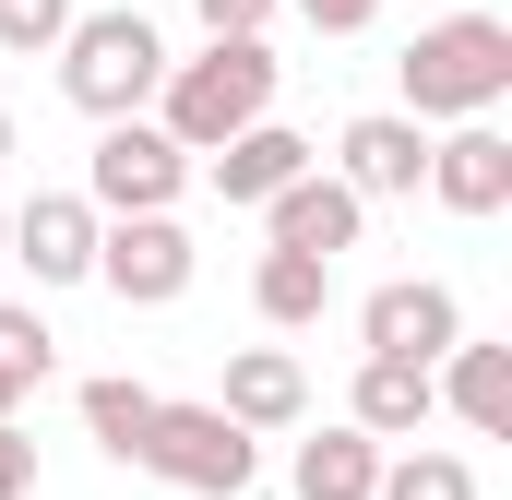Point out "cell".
<instances>
[{"label": "cell", "mask_w": 512, "mask_h": 500, "mask_svg": "<svg viewBox=\"0 0 512 500\" xmlns=\"http://www.w3.org/2000/svg\"><path fill=\"white\" fill-rule=\"evenodd\" d=\"M393 84H405V120H489L512 96V24L501 12H441V24H417L405 60H393Z\"/></svg>", "instance_id": "6da1fadb"}, {"label": "cell", "mask_w": 512, "mask_h": 500, "mask_svg": "<svg viewBox=\"0 0 512 500\" xmlns=\"http://www.w3.org/2000/svg\"><path fill=\"white\" fill-rule=\"evenodd\" d=\"M262 108H274V48L262 36H203V60H167V84H155V120L179 131L191 155H215Z\"/></svg>", "instance_id": "7a4b0ae2"}, {"label": "cell", "mask_w": 512, "mask_h": 500, "mask_svg": "<svg viewBox=\"0 0 512 500\" xmlns=\"http://www.w3.org/2000/svg\"><path fill=\"white\" fill-rule=\"evenodd\" d=\"M155 84H167V36H155L143 12H72V36H60V96H72L84 120L155 108Z\"/></svg>", "instance_id": "3957f363"}, {"label": "cell", "mask_w": 512, "mask_h": 500, "mask_svg": "<svg viewBox=\"0 0 512 500\" xmlns=\"http://www.w3.org/2000/svg\"><path fill=\"white\" fill-rule=\"evenodd\" d=\"M143 477H167V489H191V500H251L262 477V441L227 417V405H167L155 393V429H143V453H131Z\"/></svg>", "instance_id": "277c9868"}, {"label": "cell", "mask_w": 512, "mask_h": 500, "mask_svg": "<svg viewBox=\"0 0 512 500\" xmlns=\"http://www.w3.org/2000/svg\"><path fill=\"white\" fill-rule=\"evenodd\" d=\"M179 179H191V143L167 120H96V155H84V203L96 215H167L179 203Z\"/></svg>", "instance_id": "5b68a950"}, {"label": "cell", "mask_w": 512, "mask_h": 500, "mask_svg": "<svg viewBox=\"0 0 512 500\" xmlns=\"http://www.w3.org/2000/svg\"><path fill=\"white\" fill-rule=\"evenodd\" d=\"M191 227L179 215H108L96 227V286L120 298V310H167V298H191Z\"/></svg>", "instance_id": "8992f818"}, {"label": "cell", "mask_w": 512, "mask_h": 500, "mask_svg": "<svg viewBox=\"0 0 512 500\" xmlns=\"http://www.w3.org/2000/svg\"><path fill=\"white\" fill-rule=\"evenodd\" d=\"M96 203L84 191H36V203H12L0 215V262H24L36 286H96Z\"/></svg>", "instance_id": "52a82bcc"}, {"label": "cell", "mask_w": 512, "mask_h": 500, "mask_svg": "<svg viewBox=\"0 0 512 500\" xmlns=\"http://www.w3.org/2000/svg\"><path fill=\"white\" fill-rule=\"evenodd\" d=\"M334 179H346L358 203H405V191L429 179V120H405V108L346 120V131H334Z\"/></svg>", "instance_id": "ba28073f"}, {"label": "cell", "mask_w": 512, "mask_h": 500, "mask_svg": "<svg viewBox=\"0 0 512 500\" xmlns=\"http://www.w3.org/2000/svg\"><path fill=\"white\" fill-rule=\"evenodd\" d=\"M453 334H465V298L441 274H393V286H370V310H358V346L370 358H441Z\"/></svg>", "instance_id": "9c48e42d"}, {"label": "cell", "mask_w": 512, "mask_h": 500, "mask_svg": "<svg viewBox=\"0 0 512 500\" xmlns=\"http://www.w3.org/2000/svg\"><path fill=\"white\" fill-rule=\"evenodd\" d=\"M417 191H429L441 215H501L512 203V143L489 120H453L441 143H429V179H417Z\"/></svg>", "instance_id": "30bf717a"}, {"label": "cell", "mask_w": 512, "mask_h": 500, "mask_svg": "<svg viewBox=\"0 0 512 500\" xmlns=\"http://www.w3.org/2000/svg\"><path fill=\"white\" fill-rule=\"evenodd\" d=\"M262 227H274V250H322V262H334V250H358L370 203H358V191H346L334 167H298V179H286V191L262 203Z\"/></svg>", "instance_id": "8fae6325"}, {"label": "cell", "mask_w": 512, "mask_h": 500, "mask_svg": "<svg viewBox=\"0 0 512 500\" xmlns=\"http://www.w3.org/2000/svg\"><path fill=\"white\" fill-rule=\"evenodd\" d=\"M346 417H358L370 441H417V429L441 417V381H429V358H358V393H346Z\"/></svg>", "instance_id": "7c38bea8"}, {"label": "cell", "mask_w": 512, "mask_h": 500, "mask_svg": "<svg viewBox=\"0 0 512 500\" xmlns=\"http://www.w3.org/2000/svg\"><path fill=\"white\" fill-rule=\"evenodd\" d=\"M215 405H227V417H239V429H298V417H310V370H298V358H286V346H239V358H227V393H215Z\"/></svg>", "instance_id": "4fadbf2b"}, {"label": "cell", "mask_w": 512, "mask_h": 500, "mask_svg": "<svg viewBox=\"0 0 512 500\" xmlns=\"http://www.w3.org/2000/svg\"><path fill=\"white\" fill-rule=\"evenodd\" d=\"M429 381H441V405H453L477 441H512V346H465V334H453V346L429 358Z\"/></svg>", "instance_id": "5bb4252c"}, {"label": "cell", "mask_w": 512, "mask_h": 500, "mask_svg": "<svg viewBox=\"0 0 512 500\" xmlns=\"http://www.w3.org/2000/svg\"><path fill=\"white\" fill-rule=\"evenodd\" d=\"M298 167H310V143L274 120V108H262L251 131H227V143H215V191H227V203H274Z\"/></svg>", "instance_id": "9a60e30c"}, {"label": "cell", "mask_w": 512, "mask_h": 500, "mask_svg": "<svg viewBox=\"0 0 512 500\" xmlns=\"http://www.w3.org/2000/svg\"><path fill=\"white\" fill-rule=\"evenodd\" d=\"M298 500H370V477H382V441L358 429V417H334V429H310L298 441Z\"/></svg>", "instance_id": "2e32d148"}, {"label": "cell", "mask_w": 512, "mask_h": 500, "mask_svg": "<svg viewBox=\"0 0 512 500\" xmlns=\"http://www.w3.org/2000/svg\"><path fill=\"white\" fill-rule=\"evenodd\" d=\"M251 310L274 322V334L322 322V310H334V262H322V250H262L251 262Z\"/></svg>", "instance_id": "e0dca14e"}, {"label": "cell", "mask_w": 512, "mask_h": 500, "mask_svg": "<svg viewBox=\"0 0 512 500\" xmlns=\"http://www.w3.org/2000/svg\"><path fill=\"white\" fill-rule=\"evenodd\" d=\"M84 429H96V453H108V465H131V453H143V429H155V393H143V381H84Z\"/></svg>", "instance_id": "ac0fdd59"}, {"label": "cell", "mask_w": 512, "mask_h": 500, "mask_svg": "<svg viewBox=\"0 0 512 500\" xmlns=\"http://www.w3.org/2000/svg\"><path fill=\"white\" fill-rule=\"evenodd\" d=\"M370 500H477V465L465 453H382Z\"/></svg>", "instance_id": "d6986e66"}, {"label": "cell", "mask_w": 512, "mask_h": 500, "mask_svg": "<svg viewBox=\"0 0 512 500\" xmlns=\"http://www.w3.org/2000/svg\"><path fill=\"white\" fill-rule=\"evenodd\" d=\"M0 370L24 381V393H36V381L60 370V334H48V322H36L24 298H0Z\"/></svg>", "instance_id": "ffe728a7"}, {"label": "cell", "mask_w": 512, "mask_h": 500, "mask_svg": "<svg viewBox=\"0 0 512 500\" xmlns=\"http://www.w3.org/2000/svg\"><path fill=\"white\" fill-rule=\"evenodd\" d=\"M60 36H72V0H0V48L36 60V48H60Z\"/></svg>", "instance_id": "44dd1931"}, {"label": "cell", "mask_w": 512, "mask_h": 500, "mask_svg": "<svg viewBox=\"0 0 512 500\" xmlns=\"http://www.w3.org/2000/svg\"><path fill=\"white\" fill-rule=\"evenodd\" d=\"M0 500H36V441H24V417H0Z\"/></svg>", "instance_id": "7402d4cb"}, {"label": "cell", "mask_w": 512, "mask_h": 500, "mask_svg": "<svg viewBox=\"0 0 512 500\" xmlns=\"http://www.w3.org/2000/svg\"><path fill=\"white\" fill-rule=\"evenodd\" d=\"M191 12H203V36H262L274 0H191Z\"/></svg>", "instance_id": "603a6c76"}, {"label": "cell", "mask_w": 512, "mask_h": 500, "mask_svg": "<svg viewBox=\"0 0 512 500\" xmlns=\"http://www.w3.org/2000/svg\"><path fill=\"white\" fill-rule=\"evenodd\" d=\"M298 12H310V24H322V36H358V24H370V12H382V0H298Z\"/></svg>", "instance_id": "cb8c5ba5"}, {"label": "cell", "mask_w": 512, "mask_h": 500, "mask_svg": "<svg viewBox=\"0 0 512 500\" xmlns=\"http://www.w3.org/2000/svg\"><path fill=\"white\" fill-rule=\"evenodd\" d=\"M0 417H24V381H12V370H0Z\"/></svg>", "instance_id": "d4e9b609"}, {"label": "cell", "mask_w": 512, "mask_h": 500, "mask_svg": "<svg viewBox=\"0 0 512 500\" xmlns=\"http://www.w3.org/2000/svg\"><path fill=\"white\" fill-rule=\"evenodd\" d=\"M0 155H12V108H0Z\"/></svg>", "instance_id": "484cf974"}, {"label": "cell", "mask_w": 512, "mask_h": 500, "mask_svg": "<svg viewBox=\"0 0 512 500\" xmlns=\"http://www.w3.org/2000/svg\"><path fill=\"white\" fill-rule=\"evenodd\" d=\"M0 215H12V203H0Z\"/></svg>", "instance_id": "4316f807"}]
</instances>
